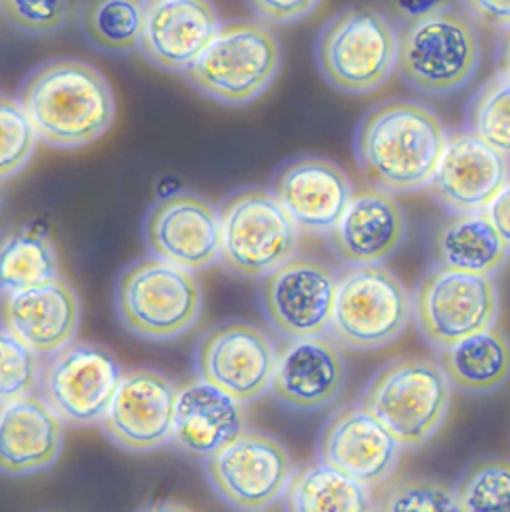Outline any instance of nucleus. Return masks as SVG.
<instances>
[{"label":"nucleus","mask_w":510,"mask_h":512,"mask_svg":"<svg viewBox=\"0 0 510 512\" xmlns=\"http://www.w3.org/2000/svg\"><path fill=\"white\" fill-rule=\"evenodd\" d=\"M18 100L38 140L52 148H82L104 136L116 116L106 76L78 58H50L34 66Z\"/></svg>","instance_id":"obj_1"},{"label":"nucleus","mask_w":510,"mask_h":512,"mask_svg":"<svg viewBox=\"0 0 510 512\" xmlns=\"http://www.w3.org/2000/svg\"><path fill=\"white\" fill-rule=\"evenodd\" d=\"M446 142L440 118L412 100L372 106L354 134V158L362 178L386 192L428 186Z\"/></svg>","instance_id":"obj_2"},{"label":"nucleus","mask_w":510,"mask_h":512,"mask_svg":"<svg viewBox=\"0 0 510 512\" xmlns=\"http://www.w3.org/2000/svg\"><path fill=\"white\" fill-rule=\"evenodd\" d=\"M114 310L130 334L166 342L198 322L202 288L192 270L150 254L132 260L118 272Z\"/></svg>","instance_id":"obj_3"},{"label":"nucleus","mask_w":510,"mask_h":512,"mask_svg":"<svg viewBox=\"0 0 510 512\" xmlns=\"http://www.w3.org/2000/svg\"><path fill=\"white\" fill-rule=\"evenodd\" d=\"M480 58L474 20L450 6L404 22L398 30L396 72L420 94L458 92L476 74Z\"/></svg>","instance_id":"obj_4"},{"label":"nucleus","mask_w":510,"mask_h":512,"mask_svg":"<svg viewBox=\"0 0 510 512\" xmlns=\"http://www.w3.org/2000/svg\"><path fill=\"white\" fill-rule=\"evenodd\" d=\"M450 400L452 384L440 362L424 356H398L368 378L358 404L372 412L400 446L412 448L438 432Z\"/></svg>","instance_id":"obj_5"},{"label":"nucleus","mask_w":510,"mask_h":512,"mask_svg":"<svg viewBox=\"0 0 510 512\" xmlns=\"http://www.w3.org/2000/svg\"><path fill=\"white\" fill-rule=\"evenodd\" d=\"M280 70V44L270 28L254 20L220 24L202 54L182 72L206 98L242 106L256 100Z\"/></svg>","instance_id":"obj_6"},{"label":"nucleus","mask_w":510,"mask_h":512,"mask_svg":"<svg viewBox=\"0 0 510 512\" xmlns=\"http://www.w3.org/2000/svg\"><path fill=\"white\" fill-rule=\"evenodd\" d=\"M398 32L372 6H348L324 22L314 58L324 80L346 94H368L396 70Z\"/></svg>","instance_id":"obj_7"},{"label":"nucleus","mask_w":510,"mask_h":512,"mask_svg":"<svg viewBox=\"0 0 510 512\" xmlns=\"http://www.w3.org/2000/svg\"><path fill=\"white\" fill-rule=\"evenodd\" d=\"M218 222V262L236 276L264 278L296 254L300 230L270 190H234L220 202Z\"/></svg>","instance_id":"obj_8"},{"label":"nucleus","mask_w":510,"mask_h":512,"mask_svg":"<svg viewBox=\"0 0 510 512\" xmlns=\"http://www.w3.org/2000/svg\"><path fill=\"white\" fill-rule=\"evenodd\" d=\"M412 318V294L382 262L352 264L336 282L330 332L352 350H376L400 338Z\"/></svg>","instance_id":"obj_9"},{"label":"nucleus","mask_w":510,"mask_h":512,"mask_svg":"<svg viewBox=\"0 0 510 512\" xmlns=\"http://www.w3.org/2000/svg\"><path fill=\"white\" fill-rule=\"evenodd\" d=\"M120 376L122 366L110 348L72 340L46 356L36 388L64 424L78 428L102 420Z\"/></svg>","instance_id":"obj_10"},{"label":"nucleus","mask_w":510,"mask_h":512,"mask_svg":"<svg viewBox=\"0 0 510 512\" xmlns=\"http://www.w3.org/2000/svg\"><path fill=\"white\" fill-rule=\"evenodd\" d=\"M498 288L490 274L432 266L412 294V316L432 348L492 326L498 316Z\"/></svg>","instance_id":"obj_11"},{"label":"nucleus","mask_w":510,"mask_h":512,"mask_svg":"<svg viewBox=\"0 0 510 512\" xmlns=\"http://www.w3.org/2000/svg\"><path fill=\"white\" fill-rule=\"evenodd\" d=\"M292 472L286 448L276 438L248 428L204 458L210 488L234 510L270 508L284 496Z\"/></svg>","instance_id":"obj_12"},{"label":"nucleus","mask_w":510,"mask_h":512,"mask_svg":"<svg viewBox=\"0 0 510 512\" xmlns=\"http://www.w3.org/2000/svg\"><path fill=\"white\" fill-rule=\"evenodd\" d=\"M336 272L310 256H292L268 272L260 286V306L282 338L322 334L330 326Z\"/></svg>","instance_id":"obj_13"},{"label":"nucleus","mask_w":510,"mask_h":512,"mask_svg":"<svg viewBox=\"0 0 510 512\" xmlns=\"http://www.w3.org/2000/svg\"><path fill=\"white\" fill-rule=\"evenodd\" d=\"M276 356L278 350L264 330L232 320L216 324L200 336L194 368L198 378L246 404L268 390Z\"/></svg>","instance_id":"obj_14"},{"label":"nucleus","mask_w":510,"mask_h":512,"mask_svg":"<svg viewBox=\"0 0 510 512\" xmlns=\"http://www.w3.org/2000/svg\"><path fill=\"white\" fill-rule=\"evenodd\" d=\"M176 384L152 368H130L98 422L106 438L126 452H152L172 438Z\"/></svg>","instance_id":"obj_15"},{"label":"nucleus","mask_w":510,"mask_h":512,"mask_svg":"<svg viewBox=\"0 0 510 512\" xmlns=\"http://www.w3.org/2000/svg\"><path fill=\"white\" fill-rule=\"evenodd\" d=\"M152 256L186 270H202L218 262V208L194 192H172L154 200L142 226Z\"/></svg>","instance_id":"obj_16"},{"label":"nucleus","mask_w":510,"mask_h":512,"mask_svg":"<svg viewBox=\"0 0 510 512\" xmlns=\"http://www.w3.org/2000/svg\"><path fill=\"white\" fill-rule=\"evenodd\" d=\"M400 442L362 404L330 414L318 434L316 456L354 480L374 488L390 478L400 460Z\"/></svg>","instance_id":"obj_17"},{"label":"nucleus","mask_w":510,"mask_h":512,"mask_svg":"<svg viewBox=\"0 0 510 512\" xmlns=\"http://www.w3.org/2000/svg\"><path fill=\"white\" fill-rule=\"evenodd\" d=\"M346 388V360L340 346L322 334L290 338L278 352L268 390L290 410L318 412Z\"/></svg>","instance_id":"obj_18"},{"label":"nucleus","mask_w":510,"mask_h":512,"mask_svg":"<svg viewBox=\"0 0 510 512\" xmlns=\"http://www.w3.org/2000/svg\"><path fill=\"white\" fill-rule=\"evenodd\" d=\"M80 316V298L60 276L0 292V326L40 358L74 340Z\"/></svg>","instance_id":"obj_19"},{"label":"nucleus","mask_w":510,"mask_h":512,"mask_svg":"<svg viewBox=\"0 0 510 512\" xmlns=\"http://www.w3.org/2000/svg\"><path fill=\"white\" fill-rule=\"evenodd\" d=\"M510 176L504 154L470 130L446 136L436 170L428 182L434 198L452 212H476Z\"/></svg>","instance_id":"obj_20"},{"label":"nucleus","mask_w":510,"mask_h":512,"mask_svg":"<svg viewBox=\"0 0 510 512\" xmlns=\"http://www.w3.org/2000/svg\"><path fill=\"white\" fill-rule=\"evenodd\" d=\"M352 184L348 174L328 158L296 156L274 176L272 194L308 234H328L344 212Z\"/></svg>","instance_id":"obj_21"},{"label":"nucleus","mask_w":510,"mask_h":512,"mask_svg":"<svg viewBox=\"0 0 510 512\" xmlns=\"http://www.w3.org/2000/svg\"><path fill=\"white\" fill-rule=\"evenodd\" d=\"M220 24L210 0H148L138 50L156 68L184 72Z\"/></svg>","instance_id":"obj_22"},{"label":"nucleus","mask_w":510,"mask_h":512,"mask_svg":"<svg viewBox=\"0 0 510 512\" xmlns=\"http://www.w3.org/2000/svg\"><path fill=\"white\" fill-rule=\"evenodd\" d=\"M328 234L334 254L346 266L378 264L402 244L406 218L392 192L374 186L362 188L352 192Z\"/></svg>","instance_id":"obj_23"},{"label":"nucleus","mask_w":510,"mask_h":512,"mask_svg":"<svg viewBox=\"0 0 510 512\" xmlns=\"http://www.w3.org/2000/svg\"><path fill=\"white\" fill-rule=\"evenodd\" d=\"M64 422L28 392L0 402V474L28 476L48 470L62 454Z\"/></svg>","instance_id":"obj_24"},{"label":"nucleus","mask_w":510,"mask_h":512,"mask_svg":"<svg viewBox=\"0 0 510 512\" xmlns=\"http://www.w3.org/2000/svg\"><path fill=\"white\" fill-rule=\"evenodd\" d=\"M244 428V402L232 394L202 378L176 386L170 442L184 454L204 460Z\"/></svg>","instance_id":"obj_25"},{"label":"nucleus","mask_w":510,"mask_h":512,"mask_svg":"<svg viewBox=\"0 0 510 512\" xmlns=\"http://www.w3.org/2000/svg\"><path fill=\"white\" fill-rule=\"evenodd\" d=\"M436 352L452 388L462 392L488 394L510 378V340L494 324L436 348Z\"/></svg>","instance_id":"obj_26"},{"label":"nucleus","mask_w":510,"mask_h":512,"mask_svg":"<svg viewBox=\"0 0 510 512\" xmlns=\"http://www.w3.org/2000/svg\"><path fill=\"white\" fill-rule=\"evenodd\" d=\"M506 258L508 248L482 210L450 214L432 236L434 266L492 274Z\"/></svg>","instance_id":"obj_27"},{"label":"nucleus","mask_w":510,"mask_h":512,"mask_svg":"<svg viewBox=\"0 0 510 512\" xmlns=\"http://www.w3.org/2000/svg\"><path fill=\"white\" fill-rule=\"evenodd\" d=\"M282 498L294 512L370 510V488L320 460L294 470Z\"/></svg>","instance_id":"obj_28"},{"label":"nucleus","mask_w":510,"mask_h":512,"mask_svg":"<svg viewBox=\"0 0 510 512\" xmlns=\"http://www.w3.org/2000/svg\"><path fill=\"white\" fill-rule=\"evenodd\" d=\"M148 0H82L76 8L78 24L100 52L126 54L138 50Z\"/></svg>","instance_id":"obj_29"},{"label":"nucleus","mask_w":510,"mask_h":512,"mask_svg":"<svg viewBox=\"0 0 510 512\" xmlns=\"http://www.w3.org/2000/svg\"><path fill=\"white\" fill-rule=\"evenodd\" d=\"M58 276V258L52 242L32 230L0 232V292L26 288Z\"/></svg>","instance_id":"obj_30"},{"label":"nucleus","mask_w":510,"mask_h":512,"mask_svg":"<svg viewBox=\"0 0 510 512\" xmlns=\"http://www.w3.org/2000/svg\"><path fill=\"white\" fill-rule=\"evenodd\" d=\"M370 510L378 512H456L452 486L418 476H390L370 488Z\"/></svg>","instance_id":"obj_31"},{"label":"nucleus","mask_w":510,"mask_h":512,"mask_svg":"<svg viewBox=\"0 0 510 512\" xmlns=\"http://www.w3.org/2000/svg\"><path fill=\"white\" fill-rule=\"evenodd\" d=\"M454 492L462 512H510V460L490 456L472 462Z\"/></svg>","instance_id":"obj_32"},{"label":"nucleus","mask_w":510,"mask_h":512,"mask_svg":"<svg viewBox=\"0 0 510 512\" xmlns=\"http://www.w3.org/2000/svg\"><path fill=\"white\" fill-rule=\"evenodd\" d=\"M466 126L472 134L510 158V78L496 72L474 92Z\"/></svg>","instance_id":"obj_33"},{"label":"nucleus","mask_w":510,"mask_h":512,"mask_svg":"<svg viewBox=\"0 0 510 512\" xmlns=\"http://www.w3.org/2000/svg\"><path fill=\"white\" fill-rule=\"evenodd\" d=\"M36 130L18 98L0 92V180L20 172L36 150Z\"/></svg>","instance_id":"obj_34"},{"label":"nucleus","mask_w":510,"mask_h":512,"mask_svg":"<svg viewBox=\"0 0 510 512\" xmlns=\"http://www.w3.org/2000/svg\"><path fill=\"white\" fill-rule=\"evenodd\" d=\"M42 360L0 326V402L34 392Z\"/></svg>","instance_id":"obj_35"},{"label":"nucleus","mask_w":510,"mask_h":512,"mask_svg":"<svg viewBox=\"0 0 510 512\" xmlns=\"http://www.w3.org/2000/svg\"><path fill=\"white\" fill-rule=\"evenodd\" d=\"M6 22L30 36H48L66 26L74 0H0Z\"/></svg>","instance_id":"obj_36"},{"label":"nucleus","mask_w":510,"mask_h":512,"mask_svg":"<svg viewBox=\"0 0 510 512\" xmlns=\"http://www.w3.org/2000/svg\"><path fill=\"white\" fill-rule=\"evenodd\" d=\"M244 4L262 22L290 24L314 12L320 0H244Z\"/></svg>","instance_id":"obj_37"},{"label":"nucleus","mask_w":510,"mask_h":512,"mask_svg":"<svg viewBox=\"0 0 510 512\" xmlns=\"http://www.w3.org/2000/svg\"><path fill=\"white\" fill-rule=\"evenodd\" d=\"M464 12L490 28H510V0H458Z\"/></svg>","instance_id":"obj_38"},{"label":"nucleus","mask_w":510,"mask_h":512,"mask_svg":"<svg viewBox=\"0 0 510 512\" xmlns=\"http://www.w3.org/2000/svg\"><path fill=\"white\" fill-rule=\"evenodd\" d=\"M482 212L510 252V176L496 190V194L486 202Z\"/></svg>","instance_id":"obj_39"},{"label":"nucleus","mask_w":510,"mask_h":512,"mask_svg":"<svg viewBox=\"0 0 510 512\" xmlns=\"http://www.w3.org/2000/svg\"><path fill=\"white\" fill-rule=\"evenodd\" d=\"M450 2L452 0H390V8L402 22H410L446 8Z\"/></svg>","instance_id":"obj_40"},{"label":"nucleus","mask_w":510,"mask_h":512,"mask_svg":"<svg viewBox=\"0 0 510 512\" xmlns=\"http://www.w3.org/2000/svg\"><path fill=\"white\" fill-rule=\"evenodd\" d=\"M496 66L500 74L510 78V28L504 30L496 44Z\"/></svg>","instance_id":"obj_41"},{"label":"nucleus","mask_w":510,"mask_h":512,"mask_svg":"<svg viewBox=\"0 0 510 512\" xmlns=\"http://www.w3.org/2000/svg\"><path fill=\"white\" fill-rule=\"evenodd\" d=\"M2 204H4V186H2V180H0V210H2Z\"/></svg>","instance_id":"obj_42"}]
</instances>
